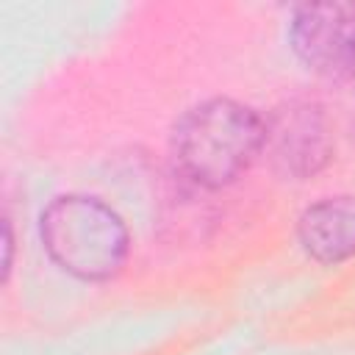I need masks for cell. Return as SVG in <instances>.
<instances>
[{"mask_svg":"<svg viewBox=\"0 0 355 355\" xmlns=\"http://www.w3.org/2000/svg\"><path fill=\"white\" fill-rule=\"evenodd\" d=\"M263 147V119L227 97L189 108L172 130V155L191 183L219 189L233 183Z\"/></svg>","mask_w":355,"mask_h":355,"instance_id":"6da1fadb","label":"cell"},{"mask_svg":"<svg viewBox=\"0 0 355 355\" xmlns=\"http://www.w3.org/2000/svg\"><path fill=\"white\" fill-rule=\"evenodd\" d=\"M39 222L50 258L80 280H108L128 258L125 222L94 197H55L42 211Z\"/></svg>","mask_w":355,"mask_h":355,"instance_id":"7a4b0ae2","label":"cell"},{"mask_svg":"<svg viewBox=\"0 0 355 355\" xmlns=\"http://www.w3.org/2000/svg\"><path fill=\"white\" fill-rule=\"evenodd\" d=\"M272 169L288 180L316 175L333 150L327 119L319 105L291 100L263 122V147Z\"/></svg>","mask_w":355,"mask_h":355,"instance_id":"3957f363","label":"cell"},{"mask_svg":"<svg viewBox=\"0 0 355 355\" xmlns=\"http://www.w3.org/2000/svg\"><path fill=\"white\" fill-rule=\"evenodd\" d=\"M291 44L302 64L319 75L349 72L355 61V3L300 6L291 19Z\"/></svg>","mask_w":355,"mask_h":355,"instance_id":"277c9868","label":"cell"},{"mask_svg":"<svg viewBox=\"0 0 355 355\" xmlns=\"http://www.w3.org/2000/svg\"><path fill=\"white\" fill-rule=\"evenodd\" d=\"M302 250L319 263L355 255V197H327L302 211L297 222Z\"/></svg>","mask_w":355,"mask_h":355,"instance_id":"5b68a950","label":"cell"},{"mask_svg":"<svg viewBox=\"0 0 355 355\" xmlns=\"http://www.w3.org/2000/svg\"><path fill=\"white\" fill-rule=\"evenodd\" d=\"M6 261H3V277H8V269H11V227H8V222H6Z\"/></svg>","mask_w":355,"mask_h":355,"instance_id":"8992f818","label":"cell"},{"mask_svg":"<svg viewBox=\"0 0 355 355\" xmlns=\"http://www.w3.org/2000/svg\"><path fill=\"white\" fill-rule=\"evenodd\" d=\"M349 75H352V80H355V61H352V69H349Z\"/></svg>","mask_w":355,"mask_h":355,"instance_id":"52a82bcc","label":"cell"}]
</instances>
